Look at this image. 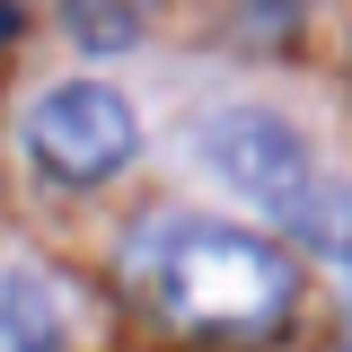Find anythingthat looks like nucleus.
Segmentation results:
<instances>
[{
    "instance_id": "nucleus-5",
    "label": "nucleus",
    "mask_w": 352,
    "mask_h": 352,
    "mask_svg": "<svg viewBox=\"0 0 352 352\" xmlns=\"http://www.w3.org/2000/svg\"><path fill=\"white\" fill-rule=\"evenodd\" d=\"M308 238H317L326 256H352V185H326V194H317V212H308Z\"/></svg>"
},
{
    "instance_id": "nucleus-3",
    "label": "nucleus",
    "mask_w": 352,
    "mask_h": 352,
    "mask_svg": "<svg viewBox=\"0 0 352 352\" xmlns=\"http://www.w3.org/2000/svg\"><path fill=\"white\" fill-rule=\"evenodd\" d=\"M132 141H141V124H132V106L106 80H71V88H53V97H36V115H27V150L62 185L115 176L132 159Z\"/></svg>"
},
{
    "instance_id": "nucleus-4",
    "label": "nucleus",
    "mask_w": 352,
    "mask_h": 352,
    "mask_svg": "<svg viewBox=\"0 0 352 352\" xmlns=\"http://www.w3.org/2000/svg\"><path fill=\"white\" fill-rule=\"evenodd\" d=\"M0 352H53V291H44V273H0Z\"/></svg>"
},
{
    "instance_id": "nucleus-2",
    "label": "nucleus",
    "mask_w": 352,
    "mask_h": 352,
    "mask_svg": "<svg viewBox=\"0 0 352 352\" xmlns=\"http://www.w3.org/2000/svg\"><path fill=\"white\" fill-rule=\"evenodd\" d=\"M203 159H212V176L229 185V194H247L256 212L273 220H300L317 212V168H308V141L282 115H264V106H220V115H203Z\"/></svg>"
},
{
    "instance_id": "nucleus-1",
    "label": "nucleus",
    "mask_w": 352,
    "mask_h": 352,
    "mask_svg": "<svg viewBox=\"0 0 352 352\" xmlns=\"http://www.w3.org/2000/svg\"><path fill=\"white\" fill-rule=\"evenodd\" d=\"M150 264V291L176 326H203V335H264L282 326V308L300 291L291 256L256 238V229H212V220H168Z\"/></svg>"
}]
</instances>
